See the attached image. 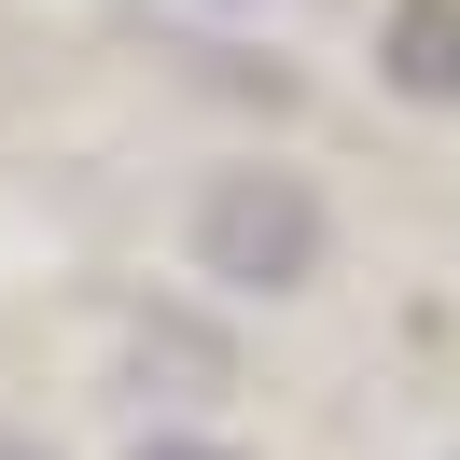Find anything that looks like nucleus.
Instances as JSON below:
<instances>
[{
    "label": "nucleus",
    "mask_w": 460,
    "mask_h": 460,
    "mask_svg": "<svg viewBox=\"0 0 460 460\" xmlns=\"http://www.w3.org/2000/svg\"><path fill=\"white\" fill-rule=\"evenodd\" d=\"M181 252H196V279H224V293H307L321 252H335V224H321V196L293 168H209Z\"/></svg>",
    "instance_id": "1"
},
{
    "label": "nucleus",
    "mask_w": 460,
    "mask_h": 460,
    "mask_svg": "<svg viewBox=\"0 0 460 460\" xmlns=\"http://www.w3.org/2000/svg\"><path fill=\"white\" fill-rule=\"evenodd\" d=\"M376 57H391V84H404V98H460V0H404Z\"/></svg>",
    "instance_id": "2"
},
{
    "label": "nucleus",
    "mask_w": 460,
    "mask_h": 460,
    "mask_svg": "<svg viewBox=\"0 0 460 460\" xmlns=\"http://www.w3.org/2000/svg\"><path fill=\"white\" fill-rule=\"evenodd\" d=\"M126 460H237V447H209V432H154V447H126Z\"/></svg>",
    "instance_id": "3"
},
{
    "label": "nucleus",
    "mask_w": 460,
    "mask_h": 460,
    "mask_svg": "<svg viewBox=\"0 0 460 460\" xmlns=\"http://www.w3.org/2000/svg\"><path fill=\"white\" fill-rule=\"evenodd\" d=\"M0 460H29V447H14V432H0Z\"/></svg>",
    "instance_id": "4"
}]
</instances>
